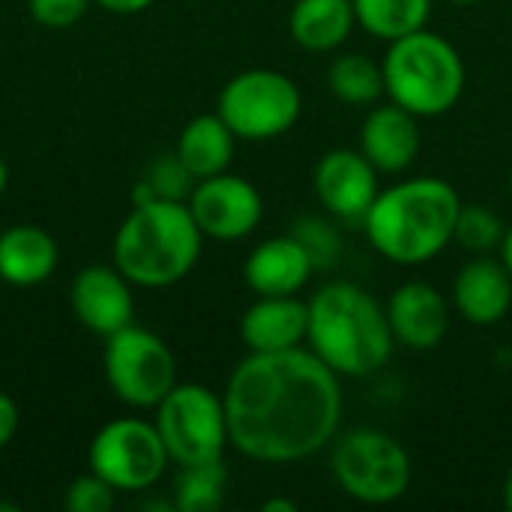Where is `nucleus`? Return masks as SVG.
<instances>
[{
    "label": "nucleus",
    "mask_w": 512,
    "mask_h": 512,
    "mask_svg": "<svg viewBox=\"0 0 512 512\" xmlns=\"http://www.w3.org/2000/svg\"><path fill=\"white\" fill-rule=\"evenodd\" d=\"M339 381L312 348L249 351L222 396L231 447L267 465L315 456L336 438L342 423Z\"/></svg>",
    "instance_id": "obj_1"
},
{
    "label": "nucleus",
    "mask_w": 512,
    "mask_h": 512,
    "mask_svg": "<svg viewBox=\"0 0 512 512\" xmlns=\"http://www.w3.org/2000/svg\"><path fill=\"white\" fill-rule=\"evenodd\" d=\"M459 192L441 177L402 180L372 201L363 228L372 249L402 267L426 264L453 243Z\"/></svg>",
    "instance_id": "obj_2"
},
{
    "label": "nucleus",
    "mask_w": 512,
    "mask_h": 512,
    "mask_svg": "<svg viewBox=\"0 0 512 512\" xmlns=\"http://www.w3.org/2000/svg\"><path fill=\"white\" fill-rule=\"evenodd\" d=\"M309 348L339 378H369L393 354L387 309L354 282H327L309 300Z\"/></svg>",
    "instance_id": "obj_3"
},
{
    "label": "nucleus",
    "mask_w": 512,
    "mask_h": 512,
    "mask_svg": "<svg viewBox=\"0 0 512 512\" xmlns=\"http://www.w3.org/2000/svg\"><path fill=\"white\" fill-rule=\"evenodd\" d=\"M201 228L186 201H141L114 237V267L141 288H168L192 273L201 255Z\"/></svg>",
    "instance_id": "obj_4"
},
{
    "label": "nucleus",
    "mask_w": 512,
    "mask_h": 512,
    "mask_svg": "<svg viewBox=\"0 0 512 512\" xmlns=\"http://www.w3.org/2000/svg\"><path fill=\"white\" fill-rule=\"evenodd\" d=\"M381 69L390 102L417 117L447 114L465 93V63L459 51L426 27L393 39Z\"/></svg>",
    "instance_id": "obj_5"
},
{
    "label": "nucleus",
    "mask_w": 512,
    "mask_h": 512,
    "mask_svg": "<svg viewBox=\"0 0 512 512\" xmlns=\"http://www.w3.org/2000/svg\"><path fill=\"white\" fill-rule=\"evenodd\" d=\"M339 489L360 504H393L411 486L408 450L381 429H354L342 435L330 456Z\"/></svg>",
    "instance_id": "obj_6"
},
{
    "label": "nucleus",
    "mask_w": 512,
    "mask_h": 512,
    "mask_svg": "<svg viewBox=\"0 0 512 512\" xmlns=\"http://www.w3.org/2000/svg\"><path fill=\"white\" fill-rule=\"evenodd\" d=\"M168 459L180 468L219 462L228 441L225 402L204 384H174L153 420Z\"/></svg>",
    "instance_id": "obj_7"
},
{
    "label": "nucleus",
    "mask_w": 512,
    "mask_h": 512,
    "mask_svg": "<svg viewBox=\"0 0 512 512\" xmlns=\"http://www.w3.org/2000/svg\"><path fill=\"white\" fill-rule=\"evenodd\" d=\"M303 111L297 84L276 69H246L222 93L216 114L243 141H270L285 135Z\"/></svg>",
    "instance_id": "obj_8"
},
{
    "label": "nucleus",
    "mask_w": 512,
    "mask_h": 512,
    "mask_svg": "<svg viewBox=\"0 0 512 512\" xmlns=\"http://www.w3.org/2000/svg\"><path fill=\"white\" fill-rule=\"evenodd\" d=\"M105 381L111 393L132 408H156L177 384L171 348L135 324L105 339Z\"/></svg>",
    "instance_id": "obj_9"
},
{
    "label": "nucleus",
    "mask_w": 512,
    "mask_h": 512,
    "mask_svg": "<svg viewBox=\"0 0 512 512\" xmlns=\"http://www.w3.org/2000/svg\"><path fill=\"white\" fill-rule=\"evenodd\" d=\"M168 450L153 423L120 417L105 423L90 444V471L117 492H141L159 483Z\"/></svg>",
    "instance_id": "obj_10"
},
{
    "label": "nucleus",
    "mask_w": 512,
    "mask_h": 512,
    "mask_svg": "<svg viewBox=\"0 0 512 512\" xmlns=\"http://www.w3.org/2000/svg\"><path fill=\"white\" fill-rule=\"evenodd\" d=\"M186 204L201 234L213 240H243L264 216L261 192L246 177L228 171L198 180Z\"/></svg>",
    "instance_id": "obj_11"
},
{
    "label": "nucleus",
    "mask_w": 512,
    "mask_h": 512,
    "mask_svg": "<svg viewBox=\"0 0 512 512\" xmlns=\"http://www.w3.org/2000/svg\"><path fill=\"white\" fill-rule=\"evenodd\" d=\"M312 186L324 210L339 222H363L378 198V171L360 153L348 147L327 150L312 174Z\"/></svg>",
    "instance_id": "obj_12"
},
{
    "label": "nucleus",
    "mask_w": 512,
    "mask_h": 512,
    "mask_svg": "<svg viewBox=\"0 0 512 512\" xmlns=\"http://www.w3.org/2000/svg\"><path fill=\"white\" fill-rule=\"evenodd\" d=\"M69 306L81 321V327L105 339L129 327L135 315L129 279L117 267H105V264H90L75 273L69 285Z\"/></svg>",
    "instance_id": "obj_13"
},
{
    "label": "nucleus",
    "mask_w": 512,
    "mask_h": 512,
    "mask_svg": "<svg viewBox=\"0 0 512 512\" xmlns=\"http://www.w3.org/2000/svg\"><path fill=\"white\" fill-rule=\"evenodd\" d=\"M393 339L411 351H432L450 330V303L429 282H405L387 300Z\"/></svg>",
    "instance_id": "obj_14"
},
{
    "label": "nucleus",
    "mask_w": 512,
    "mask_h": 512,
    "mask_svg": "<svg viewBox=\"0 0 512 512\" xmlns=\"http://www.w3.org/2000/svg\"><path fill=\"white\" fill-rule=\"evenodd\" d=\"M420 117L402 105H378L360 126V153L375 165L378 174H402L414 165L423 135Z\"/></svg>",
    "instance_id": "obj_15"
},
{
    "label": "nucleus",
    "mask_w": 512,
    "mask_h": 512,
    "mask_svg": "<svg viewBox=\"0 0 512 512\" xmlns=\"http://www.w3.org/2000/svg\"><path fill=\"white\" fill-rule=\"evenodd\" d=\"M453 306L474 327H492L512 309V276L504 261L477 255L453 279Z\"/></svg>",
    "instance_id": "obj_16"
},
{
    "label": "nucleus",
    "mask_w": 512,
    "mask_h": 512,
    "mask_svg": "<svg viewBox=\"0 0 512 512\" xmlns=\"http://www.w3.org/2000/svg\"><path fill=\"white\" fill-rule=\"evenodd\" d=\"M312 273L315 264L309 252L291 234L264 240L261 246L252 249V255L243 264L246 285L258 297H291L306 288Z\"/></svg>",
    "instance_id": "obj_17"
},
{
    "label": "nucleus",
    "mask_w": 512,
    "mask_h": 512,
    "mask_svg": "<svg viewBox=\"0 0 512 512\" xmlns=\"http://www.w3.org/2000/svg\"><path fill=\"white\" fill-rule=\"evenodd\" d=\"M309 333V303L291 297H261L240 318V339L252 354L300 348Z\"/></svg>",
    "instance_id": "obj_18"
},
{
    "label": "nucleus",
    "mask_w": 512,
    "mask_h": 512,
    "mask_svg": "<svg viewBox=\"0 0 512 512\" xmlns=\"http://www.w3.org/2000/svg\"><path fill=\"white\" fill-rule=\"evenodd\" d=\"M57 267V243L36 225H12L0 234V279L15 288L45 282Z\"/></svg>",
    "instance_id": "obj_19"
},
{
    "label": "nucleus",
    "mask_w": 512,
    "mask_h": 512,
    "mask_svg": "<svg viewBox=\"0 0 512 512\" xmlns=\"http://www.w3.org/2000/svg\"><path fill=\"white\" fill-rule=\"evenodd\" d=\"M234 141L237 135L219 114H198L183 126L174 153L195 180H204L228 171L234 159Z\"/></svg>",
    "instance_id": "obj_20"
},
{
    "label": "nucleus",
    "mask_w": 512,
    "mask_h": 512,
    "mask_svg": "<svg viewBox=\"0 0 512 512\" xmlns=\"http://www.w3.org/2000/svg\"><path fill=\"white\" fill-rule=\"evenodd\" d=\"M351 0H297L288 18L291 39L306 51H333L354 30Z\"/></svg>",
    "instance_id": "obj_21"
},
{
    "label": "nucleus",
    "mask_w": 512,
    "mask_h": 512,
    "mask_svg": "<svg viewBox=\"0 0 512 512\" xmlns=\"http://www.w3.org/2000/svg\"><path fill=\"white\" fill-rule=\"evenodd\" d=\"M354 18L375 39L393 42L426 27L432 0H351Z\"/></svg>",
    "instance_id": "obj_22"
},
{
    "label": "nucleus",
    "mask_w": 512,
    "mask_h": 512,
    "mask_svg": "<svg viewBox=\"0 0 512 512\" xmlns=\"http://www.w3.org/2000/svg\"><path fill=\"white\" fill-rule=\"evenodd\" d=\"M327 84L345 105H375L384 96V69L366 54H339L327 69Z\"/></svg>",
    "instance_id": "obj_23"
},
{
    "label": "nucleus",
    "mask_w": 512,
    "mask_h": 512,
    "mask_svg": "<svg viewBox=\"0 0 512 512\" xmlns=\"http://www.w3.org/2000/svg\"><path fill=\"white\" fill-rule=\"evenodd\" d=\"M225 498V468L219 462L180 468L174 486V510L180 512H213L222 507Z\"/></svg>",
    "instance_id": "obj_24"
},
{
    "label": "nucleus",
    "mask_w": 512,
    "mask_h": 512,
    "mask_svg": "<svg viewBox=\"0 0 512 512\" xmlns=\"http://www.w3.org/2000/svg\"><path fill=\"white\" fill-rule=\"evenodd\" d=\"M504 234H507V228L495 210L480 207V204H462L456 231H453V240L459 246H465L474 255H486L489 249H501Z\"/></svg>",
    "instance_id": "obj_25"
},
{
    "label": "nucleus",
    "mask_w": 512,
    "mask_h": 512,
    "mask_svg": "<svg viewBox=\"0 0 512 512\" xmlns=\"http://www.w3.org/2000/svg\"><path fill=\"white\" fill-rule=\"evenodd\" d=\"M192 174L189 168L174 156L156 159L147 171V177L141 180V186L135 189V204L141 201H153V198H165V201H186L192 195Z\"/></svg>",
    "instance_id": "obj_26"
},
{
    "label": "nucleus",
    "mask_w": 512,
    "mask_h": 512,
    "mask_svg": "<svg viewBox=\"0 0 512 512\" xmlns=\"http://www.w3.org/2000/svg\"><path fill=\"white\" fill-rule=\"evenodd\" d=\"M291 237L300 240V246L309 252L315 270H333L342 261V237L333 222L321 216H303L291 225Z\"/></svg>",
    "instance_id": "obj_27"
},
{
    "label": "nucleus",
    "mask_w": 512,
    "mask_h": 512,
    "mask_svg": "<svg viewBox=\"0 0 512 512\" xmlns=\"http://www.w3.org/2000/svg\"><path fill=\"white\" fill-rule=\"evenodd\" d=\"M69 512H108L117 504V489L111 483H105L99 474H84L78 480H72V486L66 489L63 498Z\"/></svg>",
    "instance_id": "obj_28"
},
{
    "label": "nucleus",
    "mask_w": 512,
    "mask_h": 512,
    "mask_svg": "<svg viewBox=\"0 0 512 512\" xmlns=\"http://www.w3.org/2000/svg\"><path fill=\"white\" fill-rule=\"evenodd\" d=\"M90 0H30V15L42 24V27H69L75 24L84 12H87Z\"/></svg>",
    "instance_id": "obj_29"
},
{
    "label": "nucleus",
    "mask_w": 512,
    "mask_h": 512,
    "mask_svg": "<svg viewBox=\"0 0 512 512\" xmlns=\"http://www.w3.org/2000/svg\"><path fill=\"white\" fill-rule=\"evenodd\" d=\"M18 405L12 402V396H6V393H0V450L15 438V432H18Z\"/></svg>",
    "instance_id": "obj_30"
},
{
    "label": "nucleus",
    "mask_w": 512,
    "mask_h": 512,
    "mask_svg": "<svg viewBox=\"0 0 512 512\" xmlns=\"http://www.w3.org/2000/svg\"><path fill=\"white\" fill-rule=\"evenodd\" d=\"M96 3L108 12H117V15H135V12L147 9L153 0H96Z\"/></svg>",
    "instance_id": "obj_31"
},
{
    "label": "nucleus",
    "mask_w": 512,
    "mask_h": 512,
    "mask_svg": "<svg viewBox=\"0 0 512 512\" xmlns=\"http://www.w3.org/2000/svg\"><path fill=\"white\" fill-rule=\"evenodd\" d=\"M501 261H504V267L510 270L512 276V228H507V234L501 240Z\"/></svg>",
    "instance_id": "obj_32"
},
{
    "label": "nucleus",
    "mask_w": 512,
    "mask_h": 512,
    "mask_svg": "<svg viewBox=\"0 0 512 512\" xmlns=\"http://www.w3.org/2000/svg\"><path fill=\"white\" fill-rule=\"evenodd\" d=\"M264 512H297V504L294 501H282V498H273V501H267L264 507H261Z\"/></svg>",
    "instance_id": "obj_33"
},
{
    "label": "nucleus",
    "mask_w": 512,
    "mask_h": 512,
    "mask_svg": "<svg viewBox=\"0 0 512 512\" xmlns=\"http://www.w3.org/2000/svg\"><path fill=\"white\" fill-rule=\"evenodd\" d=\"M504 507L512 512V471L507 474V483H504Z\"/></svg>",
    "instance_id": "obj_34"
},
{
    "label": "nucleus",
    "mask_w": 512,
    "mask_h": 512,
    "mask_svg": "<svg viewBox=\"0 0 512 512\" xmlns=\"http://www.w3.org/2000/svg\"><path fill=\"white\" fill-rule=\"evenodd\" d=\"M6 180H9V171H6V162L0 159V192L6 189Z\"/></svg>",
    "instance_id": "obj_35"
},
{
    "label": "nucleus",
    "mask_w": 512,
    "mask_h": 512,
    "mask_svg": "<svg viewBox=\"0 0 512 512\" xmlns=\"http://www.w3.org/2000/svg\"><path fill=\"white\" fill-rule=\"evenodd\" d=\"M450 3H477V0H450Z\"/></svg>",
    "instance_id": "obj_36"
},
{
    "label": "nucleus",
    "mask_w": 512,
    "mask_h": 512,
    "mask_svg": "<svg viewBox=\"0 0 512 512\" xmlns=\"http://www.w3.org/2000/svg\"><path fill=\"white\" fill-rule=\"evenodd\" d=\"M510 189H512V171H510Z\"/></svg>",
    "instance_id": "obj_37"
}]
</instances>
